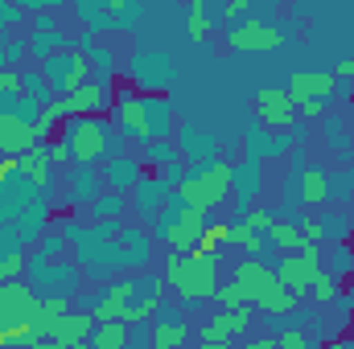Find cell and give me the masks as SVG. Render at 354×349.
I'll return each instance as SVG.
<instances>
[{"label": "cell", "instance_id": "6da1fadb", "mask_svg": "<svg viewBox=\"0 0 354 349\" xmlns=\"http://www.w3.org/2000/svg\"><path fill=\"white\" fill-rule=\"evenodd\" d=\"M165 279L174 283L185 300H214L218 292V255H169L165 259Z\"/></svg>", "mask_w": 354, "mask_h": 349}, {"label": "cell", "instance_id": "7a4b0ae2", "mask_svg": "<svg viewBox=\"0 0 354 349\" xmlns=\"http://www.w3.org/2000/svg\"><path fill=\"white\" fill-rule=\"evenodd\" d=\"M227 193H231V165H210V169H198L194 177L177 181V197H181V206L202 210V214L214 210Z\"/></svg>", "mask_w": 354, "mask_h": 349}, {"label": "cell", "instance_id": "3957f363", "mask_svg": "<svg viewBox=\"0 0 354 349\" xmlns=\"http://www.w3.org/2000/svg\"><path fill=\"white\" fill-rule=\"evenodd\" d=\"M62 140L71 144V161L75 165H95L107 152V144H111V128L99 115H83V119H71L66 123V136Z\"/></svg>", "mask_w": 354, "mask_h": 349}, {"label": "cell", "instance_id": "277c9868", "mask_svg": "<svg viewBox=\"0 0 354 349\" xmlns=\"http://www.w3.org/2000/svg\"><path fill=\"white\" fill-rule=\"evenodd\" d=\"M317 275H322V247H317V243H305L301 255H288V259L276 267V279H280L288 292H297V296L309 292Z\"/></svg>", "mask_w": 354, "mask_h": 349}, {"label": "cell", "instance_id": "5b68a950", "mask_svg": "<svg viewBox=\"0 0 354 349\" xmlns=\"http://www.w3.org/2000/svg\"><path fill=\"white\" fill-rule=\"evenodd\" d=\"M202 230H206V214H202V210H189V206H181L174 218L165 222L161 239L169 243V255H194V247H198Z\"/></svg>", "mask_w": 354, "mask_h": 349}, {"label": "cell", "instance_id": "8992f818", "mask_svg": "<svg viewBox=\"0 0 354 349\" xmlns=\"http://www.w3.org/2000/svg\"><path fill=\"white\" fill-rule=\"evenodd\" d=\"M37 308H41V300L21 283V279H12V283H0V329H12V325H33L37 321Z\"/></svg>", "mask_w": 354, "mask_h": 349}, {"label": "cell", "instance_id": "52a82bcc", "mask_svg": "<svg viewBox=\"0 0 354 349\" xmlns=\"http://www.w3.org/2000/svg\"><path fill=\"white\" fill-rule=\"evenodd\" d=\"M227 41H231V50H243V54H268V50H280L284 46V33L264 25V21H252L248 17V21L231 25Z\"/></svg>", "mask_w": 354, "mask_h": 349}, {"label": "cell", "instance_id": "ba28073f", "mask_svg": "<svg viewBox=\"0 0 354 349\" xmlns=\"http://www.w3.org/2000/svg\"><path fill=\"white\" fill-rule=\"evenodd\" d=\"M29 148H37L33 119H25V115H17V111H0V157L21 161Z\"/></svg>", "mask_w": 354, "mask_h": 349}, {"label": "cell", "instance_id": "9c48e42d", "mask_svg": "<svg viewBox=\"0 0 354 349\" xmlns=\"http://www.w3.org/2000/svg\"><path fill=\"white\" fill-rule=\"evenodd\" d=\"M91 333H95V317L91 312H66L62 321L46 325L41 341H58L66 349H91Z\"/></svg>", "mask_w": 354, "mask_h": 349}, {"label": "cell", "instance_id": "30bf717a", "mask_svg": "<svg viewBox=\"0 0 354 349\" xmlns=\"http://www.w3.org/2000/svg\"><path fill=\"white\" fill-rule=\"evenodd\" d=\"M252 325V304H243V308H223L218 317H210L198 333H202V346H227L235 333H243Z\"/></svg>", "mask_w": 354, "mask_h": 349}, {"label": "cell", "instance_id": "8fae6325", "mask_svg": "<svg viewBox=\"0 0 354 349\" xmlns=\"http://www.w3.org/2000/svg\"><path fill=\"white\" fill-rule=\"evenodd\" d=\"M235 283H239V292H243L248 304H260L280 279H276L272 267H264V263H256V259H243V263H235Z\"/></svg>", "mask_w": 354, "mask_h": 349}, {"label": "cell", "instance_id": "7c38bea8", "mask_svg": "<svg viewBox=\"0 0 354 349\" xmlns=\"http://www.w3.org/2000/svg\"><path fill=\"white\" fill-rule=\"evenodd\" d=\"M256 111H260V119H264L268 128H292V119H297V103L288 99V90L280 87H264L256 94Z\"/></svg>", "mask_w": 354, "mask_h": 349}, {"label": "cell", "instance_id": "4fadbf2b", "mask_svg": "<svg viewBox=\"0 0 354 349\" xmlns=\"http://www.w3.org/2000/svg\"><path fill=\"white\" fill-rule=\"evenodd\" d=\"M338 87V79H334V70H297L292 79H288V99L292 103H305V99H330Z\"/></svg>", "mask_w": 354, "mask_h": 349}, {"label": "cell", "instance_id": "5bb4252c", "mask_svg": "<svg viewBox=\"0 0 354 349\" xmlns=\"http://www.w3.org/2000/svg\"><path fill=\"white\" fill-rule=\"evenodd\" d=\"M136 292V283L132 279H124V283H115V288H107L103 296H99V304H95V325H111V321H120L124 317V308H128V296Z\"/></svg>", "mask_w": 354, "mask_h": 349}, {"label": "cell", "instance_id": "9a60e30c", "mask_svg": "<svg viewBox=\"0 0 354 349\" xmlns=\"http://www.w3.org/2000/svg\"><path fill=\"white\" fill-rule=\"evenodd\" d=\"M120 119H124L128 136H136V140H149L153 136V123H149V111H145L140 99H124L120 103Z\"/></svg>", "mask_w": 354, "mask_h": 349}, {"label": "cell", "instance_id": "2e32d148", "mask_svg": "<svg viewBox=\"0 0 354 349\" xmlns=\"http://www.w3.org/2000/svg\"><path fill=\"white\" fill-rule=\"evenodd\" d=\"M326 197H330V177L322 169H305L301 173V201L305 206H322Z\"/></svg>", "mask_w": 354, "mask_h": 349}, {"label": "cell", "instance_id": "e0dca14e", "mask_svg": "<svg viewBox=\"0 0 354 349\" xmlns=\"http://www.w3.org/2000/svg\"><path fill=\"white\" fill-rule=\"evenodd\" d=\"M17 165H21V173L29 177V181H37V185H46V181H50V152H46V144L29 148Z\"/></svg>", "mask_w": 354, "mask_h": 349}, {"label": "cell", "instance_id": "ac0fdd59", "mask_svg": "<svg viewBox=\"0 0 354 349\" xmlns=\"http://www.w3.org/2000/svg\"><path fill=\"white\" fill-rule=\"evenodd\" d=\"M91 349H128V325L111 321V325H95Z\"/></svg>", "mask_w": 354, "mask_h": 349}, {"label": "cell", "instance_id": "d6986e66", "mask_svg": "<svg viewBox=\"0 0 354 349\" xmlns=\"http://www.w3.org/2000/svg\"><path fill=\"white\" fill-rule=\"evenodd\" d=\"M297 304H301V296H297V292H288V288H284V283H276V288H272V292H268L264 300H260V304H256V308H264L268 317H284V312H292V308H297Z\"/></svg>", "mask_w": 354, "mask_h": 349}, {"label": "cell", "instance_id": "ffe728a7", "mask_svg": "<svg viewBox=\"0 0 354 349\" xmlns=\"http://www.w3.org/2000/svg\"><path fill=\"white\" fill-rule=\"evenodd\" d=\"M185 321H161L153 329V349H181L185 346Z\"/></svg>", "mask_w": 354, "mask_h": 349}, {"label": "cell", "instance_id": "44dd1931", "mask_svg": "<svg viewBox=\"0 0 354 349\" xmlns=\"http://www.w3.org/2000/svg\"><path fill=\"white\" fill-rule=\"evenodd\" d=\"M268 239H272L280 251H288V255H301V247H305V239H301V230H297L292 222H272Z\"/></svg>", "mask_w": 354, "mask_h": 349}, {"label": "cell", "instance_id": "7402d4cb", "mask_svg": "<svg viewBox=\"0 0 354 349\" xmlns=\"http://www.w3.org/2000/svg\"><path fill=\"white\" fill-rule=\"evenodd\" d=\"M223 243H231V226L227 222H214V226H206L202 230V239H198V247L194 251H202V255H218V247Z\"/></svg>", "mask_w": 354, "mask_h": 349}, {"label": "cell", "instance_id": "603a6c76", "mask_svg": "<svg viewBox=\"0 0 354 349\" xmlns=\"http://www.w3.org/2000/svg\"><path fill=\"white\" fill-rule=\"evenodd\" d=\"M71 308H66V300L62 296H50V300H41V308H37V333H46V325H54V321H62Z\"/></svg>", "mask_w": 354, "mask_h": 349}, {"label": "cell", "instance_id": "cb8c5ba5", "mask_svg": "<svg viewBox=\"0 0 354 349\" xmlns=\"http://www.w3.org/2000/svg\"><path fill=\"white\" fill-rule=\"evenodd\" d=\"M231 243H235V247H243L248 255H260V251H264V239H260L256 230H248L243 222H239V226H231Z\"/></svg>", "mask_w": 354, "mask_h": 349}, {"label": "cell", "instance_id": "d4e9b609", "mask_svg": "<svg viewBox=\"0 0 354 349\" xmlns=\"http://www.w3.org/2000/svg\"><path fill=\"white\" fill-rule=\"evenodd\" d=\"M157 296H145L140 304H132V308H124V317H120V325H140V321H149L153 312H157Z\"/></svg>", "mask_w": 354, "mask_h": 349}, {"label": "cell", "instance_id": "484cf974", "mask_svg": "<svg viewBox=\"0 0 354 349\" xmlns=\"http://www.w3.org/2000/svg\"><path fill=\"white\" fill-rule=\"evenodd\" d=\"M210 33V21H206V4L202 0H189V37L202 41Z\"/></svg>", "mask_w": 354, "mask_h": 349}, {"label": "cell", "instance_id": "4316f807", "mask_svg": "<svg viewBox=\"0 0 354 349\" xmlns=\"http://www.w3.org/2000/svg\"><path fill=\"white\" fill-rule=\"evenodd\" d=\"M214 300L223 304V308H243L248 300H243V292H239V283L235 279H227V283H218V292H214Z\"/></svg>", "mask_w": 354, "mask_h": 349}, {"label": "cell", "instance_id": "83f0119b", "mask_svg": "<svg viewBox=\"0 0 354 349\" xmlns=\"http://www.w3.org/2000/svg\"><path fill=\"white\" fill-rule=\"evenodd\" d=\"M21 267H25V255H21V251L4 255V259H0V283H12V279L21 275Z\"/></svg>", "mask_w": 354, "mask_h": 349}, {"label": "cell", "instance_id": "f1b7e54d", "mask_svg": "<svg viewBox=\"0 0 354 349\" xmlns=\"http://www.w3.org/2000/svg\"><path fill=\"white\" fill-rule=\"evenodd\" d=\"M334 292H338V283H334V275H326V271H322V275L313 279V300H322V304H330V300H334Z\"/></svg>", "mask_w": 354, "mask_h": 349}, {"label": "cell", "instance_id": "f546056e", "mask_svg": "<svg viewBox=\"0 0 354 349\" xmlns=\"http://www.w3.org/2000/svg\"><path fill=\"white\" fill-rule=\"evenodd\" d=\"M276 349H309V341H305L301 329H284V333L276 337Z\"/></svg>", "mask_w": 354, "mask_h": 349}, {"label": "cell", "instance_id": "4dcf8cb0", "mask_svg": "<svg viewBox=\"0 0 354 349\" xmlns=\"http://www.w3.org/2000/svg\"><path fill=\"white\" fill-rule=\"evenodd\" d=\"M272 222H276V218H272L268 210H252V214L243 218V226H248V230H272Z\"/></svg>", "mask_w": 354, "mask_h": 349}, {"label": "cell", "instance_id": "1f68e13d", "mask_svg": "<svg viewBox=\"0 0 354 349\" xmlns=\"http://www.w3.org/2000/svg\"><path fill=\"white\" fill-rule=\"evenodd\" d=\"M46 152H50V165H66V161H71V144H66V140H50Z\"/></svg>", "mask_w": 354, "mask_h": 349}, {"label": "cell", "instance_id": "d6a6232c", "mask_svg": "<svg viewBox=\"0 0 354 349\" xmlns=\"http://www.w3.org/2000/svg\"><path fill=\"white\" fill-rule=\"evenodd\" d=\"M297 111L305 119H317V115H326V99H305V103H297Z\"/></svg>", "mask_w": 354, "mask_h": 349}, {"label": "cell", "instance_id": "836d02e7", "mask_svg": "<svg viewBox=\"0 0 354 349\" xmlns=\"http://www.w3.org/2000/svg\"><path fill=\"white\" fill-rule=\"evenodd\" d=\"M297 230H301L305 243H317V247H322V239H326V226H322V222H305V226H297Z\"/></svg>", "mask_w": 354, "mask_h": 349}, {"label": "cell", "instance_id": "e575fe53", "mask_svg": "<svg viewBox=\"0 0 354 349\" xmlns=\"http://www.w3.org/2000/svg\"><path fill=\"white\" fill-rule=\"evenodd\" d=\"M223 17H227V21H235V25H239V21H248V0H231V4L223 8Z\"/></svg>", "mask_w": 354, "mask_h": 349}, {"label": "cell", "instance_id": "d590c367", "mask_svg": "<svg viewBox=\"0 0 354 349\" xmlns=\"http://www.w3.org/2000/svg\"><path fill=\"white\" fill-rule=\"evenodd\" d=\"M120 210H124V197H115V193H111V197H103V201L95 206V214H99V218H107V214H120Z\"/></svg>", "mask_w": 354, "mask_h": 349}, {"label": "cell", "instance_id": "8d00e7d4", "mask_svg": "<svg viewBox=\"0 0 354 349\" xmlns=\"http://www.w3.org/2000/svg\"><path fill=\"white\" fill-rule=\"evenodd\" d=\"M0 90L21 94V74H17V70H0Z\"/></svg>", "mask_w": 354, "mask_h": 349}, {"label": "cell", "instance_id": "74e56055", "mask_svg": "<svg viewBox=\"0 0 354 349\" xmlns=\"http://www.w3.org/2000/svg\"><path fill=\"white\" fill-rule=\"evenodd\" d=\"M334 79H342V83H354V58H346V62H338V66H334Z\"/></svg>", "mask_w": 354, "mask_h": 349}, {"label": "cell", "instance_id": "f35d334b", "mask_svg": "<svg viewBox=\"0 0 354 349\" xmlns=\"http://www.w3.org/2000/svg\"><path fill=\"white\" fill-rule=\"evenodd\" d=\"M17 169H21V165H17L12 157H0V181H8V177L17 173Z\"/></svg>", "mask_w": 354, "mask_h": 349}, {"label": "cell", "instance_id": "ab89813d", "mask_svg": "<svg viewBox=\"0 0 354 349\" xmlns=\"http://www.w3.org/2000/svg\"><path fill=\"white\" fill-rule=\"evenodd\" d=\"M243 349H276V337H260V341H252V346H243Z\"/></svg>", "mask_w": 354, "mask_h": 349}, {"label": "cell", "instance_id": "60d3db41", "mask_svg": "<svg viewBox=\"0 0 354 349\" xmlns=\"http://www.w3.org/2000/svg\"><path fill=\"white\" fill-rule=\"evenodd\" d=\"M153 157H157V161H169V157H174V148H169V144H157V148H153Z\"/></svg>", "mask_w": 354, "mask_h": 349}, {"label": "cell", "instance_id": "b9f144b4", "mask_svg": "<svg viewBox=\"0 0 354 349\" xmlns=\"http://www.w3.org/2000/svg\"><path fill=\"white\" fill-rule=\"evenodd\" d=\"M330 349H351V346H342V341H334V346H330Z\"/></svg>", "mask_w": 354, "mask_h": 349}, {"label": "cell", "instance_id": "7bdbcfd3", "mask_svg": "<svg viewBox=\"0 0 354 349\" xmlns=\"http://www.w3.org/2000/svg\"><path fill=\"white\" fill-rule=\"evenodd\" d=\"M198 349H227V346H198Z\"/></svg>", "mask_w": 354, "mask_h": 349}]
</instances>
